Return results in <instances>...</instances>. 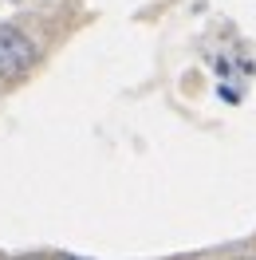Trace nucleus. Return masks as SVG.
Here are the masks:
<instances>
[{
	"instance_id": "1",
	"label": "nucleus",
	"mask_w": 256,
	"mask_h": 260,
	"mask_svg": "<svg viewBox=\"0 0 256 260\" xmlns=\"http://www.w3.org/2000/svg\"><path fill=\"white\" fill-rule=\"evenodd\" d=\"M32 63H36V44L20 28L0 24V79H16Z\"/></svg>"
},
{
	"instance_id": "2",
	"label": "nucleus",
	"mask_w": 256,
	"mask_h": 260,
	"mask_svg": "<svg viewBox=\"0 0 256 260\" xmlns=\"http://www.w3.org/2000/svg\"><path fill=\"white\" fill-rule=\"evenodd\" d=\"M67 260H75V256H67Z\"/></svg>"
}]
</instances>
